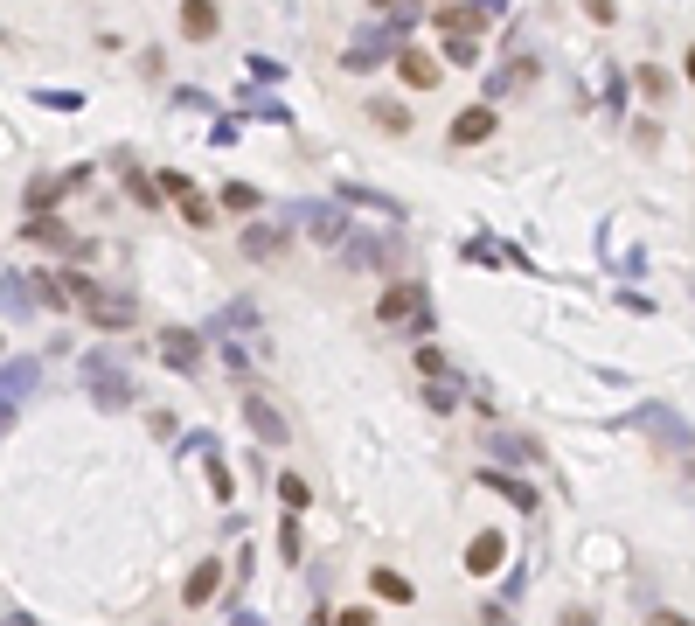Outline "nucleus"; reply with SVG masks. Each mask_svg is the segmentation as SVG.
<instances>
[{"instance_id": "obj_10", "label": "nucleus", "mask_w": 695, "mask_h": 626, "mask_svg": "<svg viewBox=\"0 0 695 626\" xmlns=\"http://www.w3.org/2000/svg\"><path fill=\"white\" fill-rule=\"evenodd\" d=\"M480 487H494V494H501V501H515V508H536V487H529V480H508V473H480Z\"/></svg>"}, {"instance_id": "obj_14", "label": "nucleus", "mask_w": 695, "mask_h": 626, "mask_svg": "<svg viewBox=\"0 0 695 626\" xmlns=\"http://www.w3.org/2000/svg\"><path fill=\"white\" fill-rule=\"evenodd\" d=\"M369 592H376V599H390V606H411V599H417L397 571H369Z\"/></svg>"}, {"instance_id": "obj_3", "label": "nucleus", "mask_w": 695, "mask_h": 626, "mask_svg": "<svg viewBox=\"0 0 695 626\" xmlns=\"http://www.w3.org/2000/svg\"><path fill=\"white\" fill-rule=\"evenodd\" d=\"M376 320H383V327H404V320L424 327V300H417V286H390V293L376 300Z\"/></svg>"}, {"instance_id": "obj_8", "label": "nucleus", "mask_w": 695, "mask_h": 626, "mask_svg": "<svg viewBox=\"0 0 695 626\" xmlns=\"http://www.w3.org/2000/svg\"><path fill=\"white\" fill-rule=\"evenodd\" d=\"M84 307H91V320H98V327H133V300H112V293H91Z\"/></svg>"}, {"instance_id": "obj_4", "label": "nucleus", "mask_w": 695, "mask_h": 626, "mask_svg": "<svg viewBox=\"0 0 695 626\" xmlns=\"http://www.w3.org/2000/svg\"><path fill=\"white\" fill-rule=\"evenodd\" d=\"M501 557H508V536H501V529H480V536H473V550H466V571H473V578H487V571H501Z\"/></svg>"}, {"instance_id": "obj_23", "label": "nucleus", "mask_w": 695, "mask_h": 626, "mask_svg": "<svg viewBox=\"0 0 695 626\" xmlns=\"http://www.w3.org/2000/svg\"><path fill=\"white\" fill-rule=\"evenodd\" d=\"M591 7V21H612V0H584Z\"/></svg>"}, {"instance_id": "obj_11", "label": "nucleus", "mask_w": 695, "mask_h": 626, "mask_svg": "<svg viewBox=\"0 0 695 626\" xmlns=\"http://www.w3.org/2000/svg\"><path fill=\"white\" fill-rule=\"evenodd\" d=\"M278 251H285V230H272V223L244 230V258H278Z\"/></svg>"}, {"instance_id": "obj_6", "label": "nucleus", "mask_w": 695, "mask_h": 626, "mask_svg": "<svg viewBox=\"0 0 695 626\" xmlns=\"http://www.w3.org/2000/svg\"><path fill=\"white\" fill-rule=\"evenodd\" d=\"M487 133H494V112H487V105H473V112L452 119V147H480Z\"/></svg>"}, {"instance_id": "obj_7", "label": "nucleus", "mask_w": 695, "mask_h": 626, "mask_svg": "<svg viewBox=\"0 0 695 626\" xmlns=\"http://www.w3.org/2000/svg\"><path fill=\"white\" fill-rule=\"evenodd\" d=\"M160 355H167V369H181V376L202 369V341H188V334H160Z\"/></svg>"}, {"instance_id": "obj_5", "label": "nucleus", "mask_w": 695, "mask_h": 626, "mask_svg": "<svg viewBox=\"0 0 695 626\" xmlns=\"http://www.w3.org/2000/svg\"><path fill=\"white\" fill-rule=\"evenodd\" d=\"M216 585H223V564H216V557H202V564L188 571L181 599H188V606H209V599H216Z\"/></svg>"}, {"instance_id": "obj_9", "label": "nucleus", "mask_w": 695, "mask_h": 626, "mask_svg": "<svg viewBox=\"0 0 695 626\" xmlns=\"http://www.w3.org/2000/svg\"><path fill=\"white\" fill-rule=\"evenodd\" d=\"M181 28H188L195 42H209V35H216V0H181Z\"/></svg>"}, {"instance_id": "obj_19", "label": "nucleus", "mask_w": 695, "mask_h": 626, "mask_svg": "<svg viewBox=\"0 0 695 626\" xmlns=\"http://www.w3.org/2000/svg\"><path fill=\"white\" fill-rule=\"evenodd\" d=\"M223 209L251 216V209H258V188H251V181H230V188H223Z\"/></svg>"}, {"instance_id": "obj_16", "label": "nucleus", "mask_w": 695, "mask_h": 626, "mask_svg": "<svg viewBox=\"0 0 695 626\" xmlns=\"http://www.w3.org/2000/svg\"><path fill=\"white\" fill-rule=\"evenodd\" d=\"M633 84H640V98H647V105H668V91H675V84H668V70H654V63H640V77H633Z\"/></svg>"}, {"instance_id": "obj_17", "label": "nucleus", "mask_w": 695, "mask_h": 626, "mask_svg": "<svg viewBox=\"0 0 695 626\" xmlns=\"http://www.w3.org/2000/svg\"><path fill=\"white\" fill-rule=\"evenodd\" d=\"M91 383H98V404H126V390H119V369H112V362H91Z\"/></svg>"}, {"instance_id": "obj_15", "label": "nucleus", "mask_w": 695, "mask_h": 626, "mask_svg": "<svg viewBox=\"0 0 695 626\" xmlns=\"http://www.w3.org/2000/svg\"><path fill=\"white\" fill-rule=\"evenodd\" d=\"M445 63L452 70H473L480 63V35H445Z\"/></svg>"}, {"instance_id": "obj_26", "label": "nucleus", "mask_w": 695, "mask_h": 626, "mask_svg": "<svg viewBox=\"0 0 695 626\" xmlns=\"http://www.w3.org/2000/svg\"><path fill=\"white\" fill-rule=\"evenodd\" d=\"M369 7H397V0H369Z\"/></svg>"}, {"instance_id": "obj_20", "label": "nucleus", "mask_w": 695, "mask_h": 626, "mask_svg": "<svg viewBox=\"0 0 695 626\" xmlns=\"http://www.w3.org/2000/svg\"><path fill=\"white\" fill-rule=\"evenodd\" d=\"M376 126H383V133H404V126H411V119H404V112H397V105H390V98H376Z\"/></svg>"}, {"instance_id": "obj_2", "label": "nucleus", "mask_w": 695, "mask_h": 626, "mask_svg": "<svg viewBox=\"0 0 695 626\" xmlns=\"http://www.w3.org/2000/svg\"><path fill=\"white\" fill-rule=\"evenodd\" d=\"M160 188L174 195V209H181V223H195V230H209V223H216V202H209V195H202V188H195L188 174H160Z\"/></svg>"}, {"instance_id": "obj_27", "label": "nucleus", "mask_w": 695, "mask_h": 626, "mask_svg": "<svg viewBox=\"0 0 695 626\" xmlns=\"http://www.w3.org/2000/svg\"><path fill=\"white\" fill-rule=\"evenodd\" d=\"M237 626H258V620H237Z\"/></svg>"}, {"instance_id": "obj_18", "label": "nucleus", "mask_w": 695, "mask_h": 626, "mask_svg": "<svg viewBox=\"0 0 695 626\" xmlns=\"http://www.w3.org/2000/svg\"><path fill=\"white\" fill-rule=\"evenodd\" d=\"M278 501H285V508H292V515H299V508H306V501H313V487H306V480H299V473H278Z\"/></svg>"}, {"instance_id": "obj_13", "label": "nucleus", "mask_w": 695, "mask_h": 626, "mask_svg": "<svg viewBox=\"0 0 695 626\" xmlns=\"http://www.w3.org/2000/svg\"><path fill=\"white\" fill-rule=\"evenodd\" d=\"M28 237L49 251H70V223H56V216H28Z\"/></svg>"}, {"instance_id": "obj_25", "label": "nucleus", "mask_w": 695, "mask_h": 626, "mask_svg": "<svg viewBox=\"0 0 695 626\" xmlns=\"http://www.w3.org/2000/svg\"><path fill=\"white\" fill-rule=\"evenodd\" d=\"M689 84H695V49H689Z\"/></svg>"}, {"instance_id": "obj_1", "label": "nucleus", "mask_w": 695, "mask_h": 626, "mask_svg": "<svg viewBox=\"0 0 695 626\" xmlns=\"http://www.w3.org/2000/svg\"><path fill=\"white\" fill-rule=\"evenodd\" d=\"M244 425H251L265 446H292V425H285V411H278L265 390H244Z\"/></svg>"}, {"instance_id": "obj_12", "label": "nucleus", "mask_w": 695, "mask_h": 626, "mask_svg": "<svg viewBox=\"0 0 695 626\" xmlns=\"http://www.w3.org/2000/svg\"><path fill=\"white\" fill-rule=\"evenodd\" d=\"M397 70H404V84H417V91H431V84H438V63H431V56H417V49L397 56Z\"/></svg>"}, {"instance_id": "obj_24", "label": "nucleus", "mask_w": 695, "mask_h": 626, "mask_svg": "<svg viewBox=\"0 0 695 626\" xmlns=\"http://www.w3.org/2000/svg\"><path fill=\"white\" fill-rule=\"evenodd\" d=\"M563 626H598V613H563Z\"/></svg>"}, {"instance_id": "obj_21", "label": "nucleus", "mask_w": 695, "mask_h": 626, "mask_svg": "<svg viewBox=\"0 0 695 626\" xmlns=\"http://www.w3.org/2000/svg\"><path fill=\"white\" fill-rule=\"evenodd\" d=\"M647 626H695V620H682V613H668V606H654V613H647Z\"/></svg>"}, {"instance_id": "obj_22", "label": "nucleus", "mask_w": 695, "mask_h": 626, "mask_svg": "<svg viewBox=\"0 0 695 626\" xmlns=\"http://www.w3.org/2000/svg\"><path fill=\"white\" fill-rule=\"evenodd\" d=\"M341 626H376V613H369V606H348V613H341Z\"/></svg>"}]
</instances>
